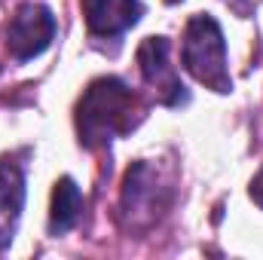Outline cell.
I'll list each match as a JSON object with an SVG mask.
<instances>
[{"instance_id":"cell-1","label":"cell","mask_w":263,"mask_h":260,"mask_svg":"<svg viewBox=\"0 0 263 260\" xmlns=\"http://www.w3.org/2000/svg\"><path fill=\"white\" fill-rule=\"evenodd\" d=\"M141 107L132 89L117 77H101L89 83L77 104V132L83 147H104L117 135L132 132Z\"/></svg>"},{"instance_id":"cell-2","label":"cell","mask_w":263,"mask_h":260,"mask_svg":"<svg viewBox=\"0 0 263 260\" xmlns=\"http://www.w3.org/2000/svg\"><path fill=\"white\" fill-rule=\"evenodd\" d=\"M184 67L211 92L227 95L233 89V77L227 67V43L223 31L211 15H193L184 31Z\"/></svg>"},{"instance_id":"cell-3","label":"cell","mask_w":263,"mask_h":260,"mask_svg":"<svg viewBox=\"0 0 263 260\" xmlns=\"http://www.w3.org/2000/svg\"><path fill=\"white\" fill-rule=\"evenodd\" d=\"M52 37H55V15L43 3H22L6 28V46L18 62L46 52Z\"/></svg>"},{"instance_id":"cell-4","label":"cell","mask_w":263,"mask_h":260,"mask_svg":"<svg viewBox=\"0 0 263 260\" xmlns=\"http://www.w3.org/2000/svg\"><path fill=\"white\" fill-rule=\"evenodd\" d=\"M168 49L172 46L165 37H147L138 46V67H141V77L147 80V86L156 92V98L168 107H178L181 101H187V89L168 59Z\"/></svg>"},{"instance_id":"cell-5","label":"cell","mask_w":263,"mask_h":260,"mask_svg":"<svg viewBox=\"0 0 263 260\" xmlns=\"http://www.w3.org/2000/svg\"><path fill=\"white\" fill-rule=\"evenodd\" d=\"M144 6L141 0H83V15L92 34L117 37L138 25Z\"/></svg>"},{"instance_id":"cell-6","label":"cell","mask_w":263,"mask_h":260,"mask_svg":"<svg viewBox=\"0 0 263 260\" xmlns=\"http://www.w3.org/2000/svg\"><path fill=\"white\" fill-rule=\"evenodd\" d=\"M162 190H165V187L159 184V175H156L147 162L135 165L129 175H126V187H123V211L132 214L135 220H138V217L153 220V217L159 214V208H162V202H159V193H162Z\"/></svg>"},{"instance_id":"cell-7","label":"cell","mask_w":263,"mask_h":260,"mask_svg":"<svg viewBox=\"0 0 263 260\" xmlns=\"http://www.w3.org/2000/svg\"><path fill=\"white\" fill-rule=\"evenodd\" d=\"M25 208V175L12 159H0V251L9 248Z\"/></svg>"},{"instance_id":"cell-8","label":"cell","mask_w":263,"mask_h":260,"mask_svg":"<svg viewBox=\"0 0 263 260\" xmlns=\"http://www.w3.org/2000/svg\"><path fill=\"white\" fill-rule=\"evenodd\" d=\"M80 211H83L80 187H77L70 178L55 181V190H52V211H49V233H52V236H62L67 230H73L77 220H80Z\"/></svg>"},{"instance_id":"cell-9","label":"cell","mask_w":263,"mask_h":260,"mask_svg":"<svg viewBox=\"0 0 263 260\" xmlns=\"http://www.w3.org/2000/svg\"><path fill=\"white\" fill-rule=\"evenodd\" d=\"M251 199L263 208V169L254 175V181H251Z\"/></svg>"}]
</instances>
